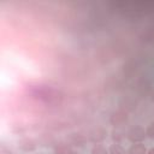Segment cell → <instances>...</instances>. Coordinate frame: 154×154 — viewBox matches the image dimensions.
Segmentation results:
<instances>
[{"label":"cell","instance_id":"obj_5","mask_svg":"<svg viewBox=\"0 0 154 154\" xmlns=\"http://www.w3.org/2000/svg\"><path fill=\"white\" fill-rule=\"evenodd\" d=\"M70 144H66V143H58L54 148V152L55 154H67L71 149L69 147Z\"/></svg>","mask_w":154,"mask_h":154},{"label":"cell","instance_id":"obj_3","mask_svg":"<svg viewBox=\"0 0 154 154\" xmlns=\"http://www.w3.org/2000/svg\"><path fill=\"white\" fill-rule=\"evenodd\" d=\"M105 137H106V131H105L103 129H101V128L95 129V130L91 131L90 135H89V140L93 141V142H96V143L100 142V141H102Z\"/></svg>","mask_w":154,"mask_h":154},{"label":"cell","instance_id":"obj_9","mask_svg":"<svg viewBox=\"0 0 154 154\" xmlns=\"http://www.w3.org/2000/svg\"><path fill=\"white\" fill-rule=\"evenodd\" d=\"M146 136L154 140V123H150L147 128H146Z\"/></svg>","mask_w":154,"mask_h":154},{"label":"cell","instance_id":"obj_11","mask_svg":"<svg viewBox=\"0 0 154 154\" xmlns=\"http://www.w3.org/2000/svg\"><path fill=\"white\" fill-rule=\"evenodd\" d=\"M0 154H12V152L2 147V148H1V152H0Z\"/></svg>","mask_w":154,"mask_h":154},{"label":"cell","instance_id":"obj_4","mask_svg":"<svg viewBox=\"0 0 154 154\" xmlns=\"http://www.w3.org/2000/svg\"><path fill=\"white\" fill-rule=\"evenodd\" d=\"M126 154H147V149L143 143H134L130 146Z\"/></svg>","mask_w":154,"mask_h":154},{"label":"cell","instance_id":"obj_10","mask_svg":"<svg viewBox=\"0 0 154 154\" xmlns=\"http://www.w3.org/2000/svg\"><path fill=\"white\" fill-rule=\"evenodd\" d=\"M112 135H113L112 137H113V140L116 141V143H118V142L122 140V136H120V135H122V132H120V131H118L117 129H116V130H113Z\"/></svg>","mask_w":154,"mask_h":154},{"label":"cell","instance_id":"obj_13","mask_svg":"<svg viewBox=\"0 0 154 154\" xmlns=\"http://www.w3.org/2000/svg\"><path fill=\"white\" fill-rule=\"evenodd\" d=\"M147 154H154V147H153V148H150V149L147 152Z\"/></svg>","mask_w":154,"mask_h":154},{"label":"cell","instance_id":"obj_6","mask_svg":"<svg viewBox=\"0 0 154 154\" xmlns=\"http://www.w3.org/2000/svg\"><path fill=\"white\" fill-rule=\"evenodd\" d=\"M108 153L109 154H126L125 150L123 149V147L119 144V143H113L111 144L109 149H108Z\"/></svg>","mask_w":154,"mask_h":154},{"label":"cell","instance_id":"obj_12","mask_svg":"<svg viewBox=\"0 0 154 154\" xmlns=\"http://www.w3.org/2000/svg\"><path fill=\"white\" fill-rule=\"evenodd\" d=\"M150 100L154 102V89L152 90V93H150Z\"/></svg>","mask_w":154,"mask_h":154},{"label":"cell","instance_id":"obj_1","mask_svg":"<svg viewBox=\"0 0 154 154\" xmlns=\"http://www.w3.org/2000/svg\"><path fill=\"white\" fill-rule=\"evenodd\" d=\"M146 137V130L140 125H132L126 131V138L132 143H142Z\"/></svg>","mask_w":154,"mask_h":154},{"label":"cell","instance_id":"obj_7","mask_svg":"<svg viewBox=\"0 0 154 154\" xmlns=\"http://www.w3.org/2000/svg\"><path fill=\"white\" fill-rule=\"evenodd\" d=\"M91 154H109V153H108V150H107L103 146H101V144H95V146L93 147V149H91Z\"/></svg>","mask_w":154,"mask_h":154},{"label":"cell","instance_id":"obj_14","mask_svg":"<svg viewBox=\"0 0 154 154\" xmlns=\"http://www.w3.org/2000/svg\"><path fill=\"white\" fill-rule=\"evenodd\" d=\"M67 154H78V153H77V152H73V150H70Z\"/></svg>","mask_w":154,"mask_h":154},{"label":"cell","instance_id":"obj_8","mask_svg":"<svg viewBox=\"0 0 154 154\" xmlns=\"http://www.w3.org/2000/svg\"><path fill=\"white\" fill-rule=\"evenodd\" d=\"M23 141L25 142V144H19V147H20L22 149H24V150H32V149L35 148V144H34V142H32L31 140L25 138V140H23Z\"/></svg>","mask_w":154,"mask_h":154},{"label":"cell","instance_id":"obj_2","mask_svg":"<svg viewBox=\"0 0 154 154\" xmlns=\"http://www.w3.org/2000/svg\"><path fill=\"white\" fill-rule=\"evenodd\" d=\"M128 120H129V113H128V111L122 109V108L118 109V111H116V112H113L112 116H111V118H109L111 124L116 129L125 125L128 123Z\"/></svg>","mask_w":154,"mask_h":154}]
</instances>
